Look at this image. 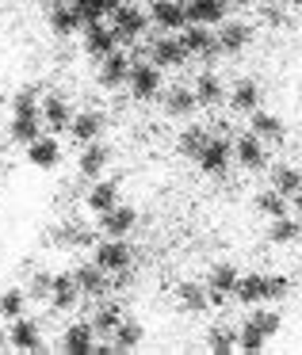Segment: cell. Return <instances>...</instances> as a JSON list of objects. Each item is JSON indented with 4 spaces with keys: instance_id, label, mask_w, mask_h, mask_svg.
Masks as SVG:
<instances>
[{
    "instance_id": "cell-1",
    "label": "cell",
    "mask_w": 302,
    "mask_h": 355,
    "mask_svg": "<svg viewBox=\"0 0 302 355\" xmlns=\"http://www.w3.org/2000/svg\"><path fill=\"white\" fill-rule=\"evenodd\" d=\"M111 16H115L111 31H115V39H119V42H134V39H142V35H146V27H149L146 12L134 8V4H119V8L111 12Z\"/></svg>"
},
{
    "instance_id": "cell-2",
    "label": "cell",
    "mask_w": 302,
    "mask_h": 355,
    "mask_svg": "<svg viewBox=\"0 0 302 355\" xmlns=\"http://www.w3.org/2000/svg\"><path fill=\"white\" fill-rule=\"evenodd\" d=\"M96 263H100L103 271H111V275H123L126 268H131V248H126L123 237H108L100 248H96Z\"/></svg>"
},
{
    "instance_id": "cell-3",
    "label": "cell",
    "mask_w": 302,
    "mask_h": 355,
    "mask_svg": "<svg viewBox=\"0 0 302 355\" xmlns=\"http://www.w3.org/2000/svg\"><path fill=\"white\" fill-rule=\"evenodd\" d=\"M126 85H131L134 100H153L161 92V73H157V65H131Z\"/></svg>"
},
{
    "instance_id": "cell-4",
    "label": "cell",
    "mask_w": 302,
    "mask_h": 355,
    "mask_svg": "<svg viewBox=\"0 0 302 355\" xmlns=\"http://www.w3.org/2000/svg\"><path fill=\"white\" fill-rule=\"evenodd\" d=\"M8 344L16 347V352H47V347H42V336H39V324H35V321H31V317H27V313L12 321Z\"/></svg>"
},
{
    "instance_id": "cell-5",
    "label": "cell",
    "mask_w": 302,
    "mask_h": 355,
    "mask_svg": "<svg viewBox=\"0 0 302 355\" xmlns=\"http://www.w3.org/2000/svg\"><path fill=\"white\" fill-rule=\"evenodd\" d=\"M184 46H187V54H199V58H215V54H222V46H218V39L210 35V27H203V24H192L184 35Z\"/></svg>"
},
{
    "instance_id": "cell-6",
    "label": "cell",
    "mask_w": 302,
    "mask_h": 355,
    "mask_svg": "<svg viewBox=\"0 0 302 355\" xmlns=\"http://www.w3.org/2000/svg\"><path fill=\"white\" fill-rule=\"evenodd\" d=\"M187 46H184V39H157L153 42V65L157 69H176V65H184L187 62Z\"/></svg>"
},
{
    "instance_id": "cell-7",
    "label": "cell",
    "mask_w": 302,
    "mask_h": 355,
    "mask_svg": "<svg viewBox=\"0 0 302 355\" xmlns=\"http://www.w3.org/2000/svg\"><path fill=\"white\" fill-rule=\"evenodd\" d=\"M195 161H199V168L207 172V176H222V172L230 168V146H226L222 138H210L207 149H203Z\"/></svg>"
},
{
    "instance_id": "cell-8",
    "label": "cell",
    "mask_w": 302,
    "mask_h": 355,
    "mask_svg": "<svg viewBox=\"0 0 302 355\" xmlns=\"http://www.w3.org/2000/svg\"><path fill=\"white\" fill-rule=\"evenodd\" d=\"M96 347V329L88 321H77V324H69L65 329V336H62V352H69V355H88Z\"/></svg>"
},
{
    "instance_id": "cell-9",
    "label": "cell",
    "mask_w": 302,
    "mask_h": 355,
    "mask_svg": "<svg viewBox=\"0 0 302 355\" xmlns=\"http://www.w3.org/2000/svg\"><path fill=\"white\" fill-rule=\"evenodd\" d=\"M134 222H138V214H134L131 207H111L100 214V230L103 237H126V233L134 230Z\"/></svg>"
},
{
    "instance_id": "cell-10",
    "label": "cell",
    "mask_w": 302,
    "mask_h": 355,
    "mask_svg": "<svg viewBox=\"0 0 302 355\" xmlns=\"http://www.w3.org/2000/svg\"><path fill=\"white\" fill-rule=\"evenodd\" d=\"M126 77H131V58L119 54V50H111V54L100 62V85L103 88H119V85H126Z\"/></svg>"
},
{
    "instance_id": "cell-11",
    "label": "cell",
    "mask_w": 302,
    "mask_h": 355,
    "mask_svg": "<svg viewBox=\"0 0 302 355\" xmlns=\"http://www.w3.org/2000/svg\"><path fill=\"white\" fill-rule=\"evenodd\" d=\"M237 268L233 263H215L207 275V291H210V302H222L226 294H233V286H237Z\"/></svg>"
},
{
    "instance_id": "cell-12",
    "label": "cell",
    "mask_w": 302,
    "mask_h": 355,
    "mask_svg": "<svg viewBox=\"0 0 302 355\" xmlns=\"http://www.w3.org/2000/svg\"><path fill=\"white\" fill-rule=\"evenodd\" d=\"M226 19V0H187V24L215 27Z\"/></svg>"
},
{
    "instance_id": "cell-13",
    "label": "cell",
    "mask_w": 302,
    "mask_h": 355,
    "mask_svg": "<svg viewBox=\"0 0 302 355\" xmlns=\"http://www.w3.org/2000/svg\"><path fill=\"white\" fill-rule=\"evenodd\" d=\"M233 157H237V161L245 164L249 172H260V168H264V141L256 138L253 130H249V134H241V138H237V146H233Z\"/></svg>"
},
{
    "instance_id": "cell-14",
    "label": "cell",
    "mask_w": 302,
    "mask_h": 355,
    "mask_svg": "<svg viewBox=\"0 0 302 355\" xmlns=\"http://www.w3.org/2000/svg\"><path fill=\"white\" fill-rule=\"evenodd\" d=\"M149 19L169 31H180L187 24V4H176V0H157L153 8H149Z\"/></svg>"
},
{
    "instance_id": "cell-15",
    "label": "cell",
    "mask_w": 302,
    "mask_h": 355,
    "mask_svg": "<svg viewBox=\"0 0 302 355\" xmlns=\"http://www.w3.org/2000/svg\"><path fill=\"white\" fill-rule=\"evenodd\" d=\"M108 271L100 268V263H81L77 271H73V279H77V286H81V294H88V298H100L103 291H108Z\"/></svg>"
},
{
    "instance_id": "cell-16",
    "label": "cell",
    "mask_w": 302,
    "mask_h": 355,
    "mask_svg": "<svg viewBox=\"0 0 302 355\" xmlns=\"http://www.w3.org/2000/svg\"><path fill=\"white\" fill-rule=\"evenodd\" d=\"M27 161H31L35 168H58V161H62V146H58L54 138H35L31 146H27Z\"/></svg>"
},
{
    "instance_id": "cell-17",
    "label": "cell",
    "mask_w": 302,
    "mask_h": 355,
    "mask_svg": "<svg viewBox=\"0 0 302 355\" xmlns=\"http://www.w3.org/2000/svg\"><path fill=\"white\" fill-rule=\"evenodd\" d=\"M115 42H119V39H115V31H111V27L88 24V31H85V50H88L92 58H100V62H103V58L115 50Z\"/></svg>"
},
{
    "instance_id": "cell-18",
    "label": "cell",
    "mask_w": 302,
    "mask_h": 355,
    "mask_svg": "<svg viewBox=\"0 0 302 355\" xmlns=\"http://www.w3.org/2000/svg\"><path fill=\"white\" fill-rule=\"evenodd\" d=\"M42 119H47V126L54 134H62V130H69V123H73V107L62 96H50V100H42Z\"/></svg>"
},
{
    "instance_id": "cell-19",
    "label": "cell",
    "mask_w": 302,
    "mask_h": 355,
    "mask_svg": "<svg viewBox=\"0 0 302 355\" xmlns=\"http://www.w3.org/2000/svg\"><path fill=\"white\" fill-rule=\"evenodd\" d=\"M249 42H253V27L249 24H226L222 31H218V46H222V54H241Z\"/></svg>"
},
{
    "instance_id": "cell-20",
    "label": "cell",
    "mask_w": 302,
    "mask_h": 355,
    "mask_svg": "<svg viewBox=\"0 0 302 355\" xmlns=\"http://www.w3.org/2000/svg\"><path fill=\"white\" fill-rule=\"evenodd\" d=\"M233 294H237L245 306H260V302H268V275H241L237 286H233Z\"/></svg>"
},
{
    "instance_id": "cell-21",
    "label": "cell",
    "mask_w": 302,
    "mask_h": 355,
    "mask_svg": "<svg viewBox=\"0 0 302 355\" xmlns=\"http://www.w3.org/2000/svg\"><path fill=\"white\" fill-rule=\"evenodd\" d=\"M100 130H103V119L96 115V111H81V115H73V123H69V134L81 141V146L100 141Z\"/></svg>"
},
{
    "instance_id": "cell-22",
    "label": "cell",
    "mask_w": 302,
    "mask_h": 355,
    "mask_svg": "<svg viewBox=\"0 0 302 355\" xmlns=\"http://www.w3.org/2000/svg\"><path fill=\"white\" fill-rule=\"evenodd\" d=\"M81 298V286L73 275H54V283H50V302H54V309H73Z\"/></svg>"
},
{
    "instance_id": "cell-23",
    "label": "cell",
    "mask_w": 302,
    "mask_h": 355,
    "mask_svg": "<svg viewBox=\"0 0 302 355\" xmlns=\"http://www.w3.org/2000/svg\"><path fill=\"white\" fill-rule=\"evenodd\" d=\"M249 130L260 141H283V119L271 115V111H253V126Z\"/></svg>"
},
{
    "instance_id": "cell-24",
    "label": "cell",
    "mask_w": 302,
    "mask_h": 355,
    "mask_svg": "<svg viewBox=\"0 0 302 355\" xmlns=\"http://www.w3.org/2000/svg\"><path fill=\"white\" fill-rule=\"evenodd\" d=\"M119 207V180H100V184L88 191V210L103 214V210Z\"/></svg>"
},
{
    "instance_id": "cell-25",
    "label": "cell",
    "mask_w": 302,
    "mask_h": 355,
    "mask_svg": "<svg viewBox=\"0 0 302 355\" xmlns=\"http://www.w3.org/2000/svg\"><path fill=\"white\" fill-rule=\"evenodd\" d=\"M176 302L184 309H192V313H203V309L210 306V291L203 283H180L176 286Z\"/></svg>"
},
{
    "instance_id": "cell-26",
    "label": "cell",
    "mask_w": 302,
    "mask_h": 355,
    "mask_svg": "<svg viewBox=\"0 0 302 355\" xmlns=\"http://www.w3.org/2000/svg\"><path fill=\"white\" fill-rule=\"evenodd\" d=\"M108 161H111L108 146H100V141H88L85 153H81V161H77V168H81V176H100Z\"/></svg>"
},
{
    "instance_id": "cell-27",
    "label": "cell",
    "mask_w": 302,
    "mask_h": 355,
    "mask_svg": "<svg viewBox=\"0 0 302 355\" xmlns=\"http://www.w3.org/2000/svg\"><path fill=\"white\" fill-rule=\"evenodd\" d=\"M81 27H85V19H81V12L73 8H65V4H58L54 12H50V31L54 35H73V31H81Z\"/></svg>"
},
{
    "instance_id": "cell-28",
    "label": "cell",
    "mask_w": 302,
    "mask_h": 355,
    "mask_svg": "<svg viewBox=\"0 0 302 355\" xmlns=\"http://www.w3.org/2000/svg\"><path fill=\"white\" fill-rule=\"evenodd\" d=\"M256 103H260V88H256L253 80H237L233 92H230V107L233 111H249V115H253Z\"/></svg>"
},
{
    "instance_id": "cell-29",
    "label": "cell",
    "mask_w": 302,
    "mask_h": 355,
    "mask_svg": "<svg viewBox=\"0 0 302 355\" xmlns=\"http://www.w3.org/2000/svg\"><path fill=\"white\" fill-rule=\"evenodd\" d=\"M299 233H302V225L294 222V218H271V225H268V241L271 245H294L299 241Z\"/></svg>"
},
{
    "instance_id": "cell-30",
    "label": "cell",
    "mask_w": 302,
    "mask_h": 355,
    "mask_svg": "<svg viewBox=\"0 0 302 355\" xmlns=\"http://www.w3.org/2000/svg\"><path fill=\"white\" fill-rule=\"evenodd\" d=\"M271 187H276L279 195H299L302 191V172L291 168V164H279V168L271 172Z\"/></svg>"
},
{
    "instance_id": "cell-31",
    "label": "cell",
    "mask_w": 302,
    "mask_h": 355,
    "mask_svg": "<svg viewBox=\"0 0 302 355\" xmlns=\"http://www.w3.org/2000/svg\"><path fill=\"white\" fill-rule=\"evenodd\" d=\"M27 313V291L24 286H8V291L0 294V317H24Z\"/></svg>"
},
{
    "instance_id": "cell-32",
    "label": "cell",
    "mask_w": 302,
    "mask_h": 355,
    "mask_svg": "<svg viewBox=\"0 0 302 355\" xmlns=\"http://www.w3.org/2000/svg\"><path fill=\"white\" fill-rule=\"evenodd\" d=\"M195 107H199V96L187 92V88H172V92L165 96V111H169V115H192Z\"/></svg>"
},
{
    "instance_id": "cell-33",
    "label": "cell",
    "mask_w": 302,
    "mask_h": 355,
    "mask_svg": "<svg viewBox=\"0 0 302 355\" xmlns=\"http://www.w3.org/2000/svg\"><path fill=\"white\" fill-rule=\"evenodd\" d=\"M142 336H146V332H142V324H138V321H126V317H123V324L115 329L111 344H115L119 352H134V347L142 344Z\"/></svg>"
},
{
    "instance_id": "cell-34",
    "label": "cell",
    "mask_w": 302,
    "mask_h": 355,
    "mask_svg": "<svg viewBox=\"0 0 302 355\" xmlns=\"http://www.w3.org/2000/svg\"><path fill=\"white\" fill-rule=\"evenodd\" d=\"M195 96H199L203 107H215V103H222V80L215 77V73H199V85H195Z\"/></svg>"
},
{
    "instance_id": "cell-35",
    "label": "cell",
    "mask_w": 302,
    "mask_h": 355,
    "mask_svg": "<svg viewBox=\"0 0 302 355\" xmlns=\"http://www.w3.org/2000/svg\"><path fill=\"white\" fill-rule=\"evenodd\" d=\"M35 138H42V134H39V115H16V119H12V141L31 146Z\"/></svg>"
},
{
    "instance_id": "cell-36",
    "label": "cell",
    "mask_w": 302,
    "mask_h": 355,
    "mask_svg": "<svg viewBox=\"0 0 302 355\" xmlns=\"http://www.w3.org/2000/svg\"><path fill=\"white\" fill-rule=\"evenodd\" d=\"M256 210H260L264 218H283L287 214V195H279L276 187H268V191L256 195Z\"/></svg>"
},
{
    "instance_id": "cell-37",
    "label": "cell",
    "mask_w": 302,
    "mask_h": 355,
    "mask_svg": "<svg viewBox=\"0 0 302 355\" xmlns=\"http://www.w3.org/2000/svg\"><path fill=\"white\" fill-rule=\"evenodd\" d=\"M207 141H210V134L203 130V126H192V130L180 134V153H184V157H199L203 149H207Z\"/></svg>"
},
{
    "instance_id": "cell-38",
    "label": "cell",
    "mask_w": 302,
    "mask_h": 355,
    "mask_svg": "<svg viewBox=\"0 0 302 355\" xmlns=\"http://www.w3.org/2000/svg\"><path fill=\"white\" fill-rule=\"evenodd\" d=\"M264 344H268V336H264L260 329H253V324L245 321V329L237 332V352H245V355H260V352H264Z\"/></svg>"
},
{
    "instance_id": "cell-39",
    "label": "cell",
    "mask_w": 302,
    "mask_h": 355,
    "mask_svg": "<svg viewBox=\"0 0 302 355\" xmlns=\"http://www.w3.org/2000/svg\"><path fill=\"white\" fill-rule=\"evenodd\" d=\"M73 8L81 12V19H85V27H88V24H100V19L108 16L111 0H73Z\"/></svg>"
},
{
    "instance_id": "cell-40",
    "label": "cell",
    "mask_w": 302,
    "mask_h": 355,
    "mask_svg": "<svg viewBox=\"0 0 302 355\" xmlns=\"http://www.w3.org/2000/svg\"><path fill=\"white\" fill-rule=\"evenodd\" d=\"M123 324V309L119 306H103L100 313H96V321H92V329L100 332V336H115V329Z\"/></svg>"
},
{
    "instance_id": "cell-41",
    "label": "cell",
    "mask_w": 302,
    "mask_h": 355,
    "mask_svg": "<svg viewBox=\"0 0 302 355\" xmlns=\"http://www.w3.org/2000/svg\"><path fill=\"white\" fill-rule=\"evenodd\" d=\"M207 347H210L215 355H230V352H237V332H233V329H210Z\"/></svg>"
},
{
    "instance_id": "cell-42",
    "label": "cell",
    "mask_w": 302,
    "mask_h": 355,
    "mask_svg": "<svg viewBox=\"0 0 302 355\" xmlns=\"http://www.w3.org/2000/svg\"><path fill=\"white\" fill-rule=\"evenodd\" d=\"M249 324H253V329H260L264 336H276L279 332V313L276 309H253V317H249Z\"/></svg>"
},
{
    "instance_id": "cell-43",
    "label": "cell",
    "mask_w": 302,
    "mask_h": 355,
    "mask_svg": "<svg viewBox=\"0 0 302 355\" xmlns=\"http://www.w3.org/2000/svg\"><path fill=\"white\" fill-rule=\"evenodd\" d=\"M12 111H16V115H39L42 107H39L31 88H24V92H16V100H12Z\"/></svg>"
},
{
    "instance_id": "cell-44",
    "label": "cell",
    "mask_w": 302,
    "mask_h": 355,
    "mask_svg": "<svg viewBox=\"0 0 302 355\" xmlns=\"http://www.w3.org/2000/svg\"><path fill=\"white\" fill-rule=\"evenodd\" d=\"M50 283H54V275H47V271H35L31 286H27V298H50Z\"/></svg>"
},
{
    "instance_id": "cell-45",
    "label": "cell",
    "mask_w": 302,
    "mask_h": 355,
    "mask_svg": "<svg viewBox=\"0 0 302 355\" xmlns=\"http://www.w3.org/2000/svg\"><path fill=\"white\" fill-rule=\"evenodd\" d=\"M287 291H291L287 275H268V302H271V298H283Z\"/></svg>"
},
{
    "instance_id": "cell-46",
    "label": "cell",
    "mask_w": 302,
    "mask_h": 355,
    "mask_svg": "<svg viewBox=\"0 0 302 355\" xmlns=\"http://www.w3.org/2000/svg\"><path fill=\"white\" fill-rule=\"evenodd\" d=\"M226 4H237V8H245V4H253V0H226Z\"/></svg>"
},
{
    "instance_id": "cell-47",
    "label": "cell",
    "mask_w": 302,
    "mask_h": 355,
    "mask_svg": "<svg viewBox=\"0 0 302 355\" xmlns=\"http://www.w3.org/2000/svg\"><path fill=\"white\" fill-rule=\"evenodd\" d=\"M4 344H8V332L0 329V352H4Z\"/></svg>"
},
{
    "instance_id": "cell-48",
    "label": "cell",
    "mask_w": 302,
    "mask_h": 355,
    "mask_svg": "<svg viewBox=\"0 0 302 355\" xmlns=\"http://www.w3.org/2000/svg\"><path fill=\"white\" fill-rule=\"evenodd\" d=\"M294 207H299V214H302V191H299V195H294Z\"/></svg>"
},
{
    "instance_id": "cell-49",
    "label": "cell",
    "mask_w": 302,
    "mask_h": 355,
    "mask_svg": "<svg viewBox=\"0 0 302 355\" xmlns=\"http://www.w3.org/2000/svg\"><path fill=\"white\" fill-rule=\"evenodd\" d=\"M4 103H8V100H4V92H0V111H4Z\"/></svg>"
}]
</instances>
